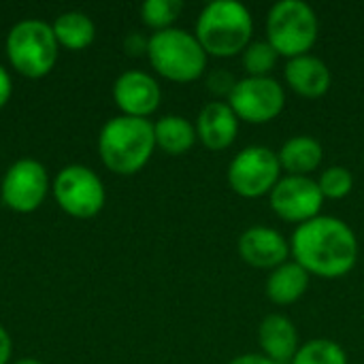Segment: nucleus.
<instances>
[{
    "label": "nucleus",
    "mask_w": 364,
    "mask_h": 364,
    "mask_svg": "<svg viewBox=\"0 0 364 364\" xmlns=\"http://www.w3.org/2000/svg\"><path fill=\"white\" fill-rule=\"evenodd\" d=\"M239 134V117L228 102L213 100L207 102L196 117V136L198 141L211 149L222 151L228 149Z\"/></svg>",
    "instance_id": "obj_14"
},
{
    "label": "nucleus",
    "mask_w": 364,
    "mask_h": 364,
    "mask_svg": "<svg viewBox=\"0 0 364 364\" xmlns=\"http://www.w3.org/2000/svg\"><path fill=\"white\" fill-rule=\"evenodd\" d=\"M51 28H53L58 43L68 49H83L96 36V26L92 17L81 11H66L58 15Z\"/></svg>",
    "instance_id": "obj_20"
},
{
    "label": "nucleus",
    "mask_w": 364,
    "mask_h": 364,
    "mask_svg": "<svg viewBox=\"0 0 364 364\" xmlns=\"http://www.w3.org/2000/svg\"><path fill=\"white\" fill-rule=\"evenodd\" d=\"M311 275L299 262H284L267 277V296L275 305H292L303 299Z\"/></svg>",
    "instance_id": "obj_18"
},
{
    "label": "nucleus",
    "mask_w": 364,
    "mask_h": 364,
    "mask_svg": "<svg viewBox=\"0 0 364 364\" xmlns=\"http://www.w3.org/2000/svg\"><path fill=\"white\" fill-rule=\"evenodd\" d=\"M258 346L273 363H292L299 352V331L284 314H269L258 326Z\"/></svg>",
    "instance_id": "obj_16"
},
{
    "label": "nucleus",
    "mask_w": 364,
    "mask_h": 364,
    "mask_svg": "<svg viewBox=\"0 0 364 364\" xmlns=\"http://www.w3.org/2000/svg\"><path fill=\"white\" fill-rule=\"evenodd\" d=\"M13 94V83H11V75L6 73V68L0 64V109L9 102Z\"/></svg>",
    "instance_id": "obj_26"
},
{
    "label": "nucleus",
    "mask_w": 364,
    "mask_h": 364,
    "mask_svg": "<svg viewBox=\"0 0 364 364\" xmlns=\"http://www.w3.org/2000/svg\"><path fill=\"white\" fill-rule=\"evenodd\" d=\"M235 83H237V79H235L230 73H226V70H215V73H211V77H209V81H207L209 90H211L213 94H218V96H230Z\"/></svg>",
    "instance_id": "obj_25"
},
{
    "label": "nucleus",
    "mask_w": 364,
    "mask_h": 364,
    "mask_svg": "<svg viewBox=\"0 0 364 364\" xmlns=\"http://www.w3.org/2000/svg\"><path fill=\"white\" fill-rule=\"evenodd\" d=\"M183 2L181 0H145L141 4V17L147 26L158 30L173 28V21L181 15Z\"/></svg>",
    "instance_id": "obj_23"
},
{
    "label": "nucleus",
    "mask_w": 364,
    "mask_h": 364,
    "mask_svg": "<svg viewBox=\"0 0 364 364\" xmlns=\"http://www.w3.org/2000/svg\"><path fill=\"white\" fill-rule=\"evenodd\" d=\"M228 364H277L271 358H267L264 354H241L237 358H232Z\"/></svg>",
    "instance_id": "obj_27"
},
{
    "label": "nucleus",
    "mask_w": 364,
    "mask_h": 364,
    "mask_svg": "<svg viewBox=\"0 0 364 364\" xmlns=\"http://www.w3.org/2000/svg\"><path fill=\"white\" fill-rule=\"evenodd\" d=\"M11 358V337L9 333L0 326V364H6Z\"/></svg>",
    "instance_id": "obj_28"
},
{
    "label": "nucleus",
    "mask_w": 364,
    "mask_h": 364,
    "mask_svg": "<svg viewBox=\"0 0 364 364\" xmlns=\"http://www.w3.org/2000/svg\"><path fill=\"white\" fill-rule=\"evenodd\" d=\"M237 252L243 262L254 269H277L288 262L290 241L271 226H250L237 241Z\"/></svg>",
    "instance_id": "obj_12"
},
{
    "label": "nucleus",
    "mask_w": 364,
    "mask_h": 364,
    "mask_svg": "<svg viewBox=\"0 0 364 364\" xmlns=\"http://www.w3.org/2000/svg\"><path fill=\"white\" fill-rule=\"evenodd\" d=\"M113 98L124 115L147 119L160 107L162 90L149 73L126 70L113 83Z\"/></svg>",
    "instance_id": "obj_13"
},
{
    "label": "nucleus",
    "mask_w": 364,
    "mask_h": 364,
    "mask_svg": "<svg viewBox=\"0 0 364 364\" xmlns=\"http://www.w3.org/2000/svg\"><path fill=\"white\" fill-rule=\"evenodd\" d=\"M147 58L162 77L177 83L196 81L207 68V51L196 34L183 28L154 32L147 38Z\"/></svg>",
    "instance_id": "obj_4"
},
{
    "label": "nucleus",
    "mask_w": 364,
    "mask_h": 364,
    "mask_svg": "<svg viewBox=\"0 0 364 364\" xmlns=\"http://www.w3.org/2000/svg\"><path fill=\"white\" fill-rule=\"evenodd\" d=\"M318 15L305 0H279L269 9L267 41L288 60L309 53L318 41Z\"/></svg>",
    "instance_id": "obj_5"
},
{
    "label": "nucleus",
    "mask_w": 364,
    "mask_h": 364,
    "mask_svg": "<svg viewBox=\"0 0 364 364\" xmlns=\"http://www.w3.org/2000/svg\"><path fill=\"white\" fill-rule=\"evenodd\" d=\"M269 205L275 215L290 224H305L320 215L324 196L316 179L301 175H286L269 194Z\"/></svg>",
    "instance_id": "obj_10"
},
{
    "label": "nucleus",
    "mask_w": 364,
    "mask_h": 364,
    "mask_svg": "<svg viewBox=\"0 0 364 364\" xmlns=\"http://www.w3.org/2000/svg\"><path fill=\"white\" fill-rule=\"evenodd\" d=\"M49 190V177L38 160L21 158L13 162L0 186L2 200L9 209L17 213H30L41 207Z\"/></svg>",
    "instance_id": "obj_11"
},
{
    "label": "nucleus",
    "mask_w": 364,
    "mask_h": 364,
    "mask_svg": "<svg viewBox=\"0 0 364 364\" xmlns=\"http://www.w3.org/2000/svg\"><path fill=\"white\" fill-rule=\"evenodd\" d=\"M156 149L154 124L145 117L117 115L111 117L98 136V151L105 166L117 175H134L141 171Z\"/></svg>",
    "instance_id": "obj_3"
},
{
    "label": "nucleus",
    "mask_w": 364,
    "mask_h": 364,
    "mask_svg": "<svg viewBox=\"0 0 364 364\" xmlns=\"http://www.w3.org/2000/svg\"><path fill=\"white\" fill-rule=\"evenodd\" d=\"M277 60L279 53L269 41H252L241 53V62L247 70V77H271V70L275 68Z\"/></svg>",
    "instance_id": "obj_22"
},
{
    "label": "nucleus",
    "mask_w": 364,
    "mask_h": 364,
    "mask_svg": "<svg viewBox=\"0 0 364 364\" xmlns=\"http://www.w3.org/2000/svg\"><path fill=\"white\" fill-rule=\"evenodd\" d=\"M228 186L243 198H260L282 179L277 151L267 145H250L235 154L226 171Z\"/></svg>",
    "instance_id": "obj_7"
},
{
    "label": "nucleus",
    "mask_w": 364,
    "mask_h": 364,
    "mask_svg": "<svg viewBox=\"0 0 364 364\" xmlns=\"http://www.w3.org/2000/svg\"><path fill=\"white\" fill-rule=\"evenodd\" d=\"M290 254L309 275L339 279L356 267L358 239L343 220L335 215H318L294 228L290 237Z\"/></svg>",
    "instance_id": "obj_1"
},
{
    "label": "nucleus",
    "mask_w": 364,
    "mask_h": 364,
    "mask_svg": "<svg viewBox=\"0 0 364 364\" xmlns=\"http://www.w3.org/2000/svg\"><path fill=\"white\" fill-rule=\"evenodd\" d=\"M228 105L239 119H245L247 124H267L284 111L286 92L273 77H243L237 79Z\"/></svg>",
    "instance_id": "obj_9"
},
{
    "label": "nucleus",
    "mask_w": 364,
    "mask_h": 364,
    "mask_svg": "<svg viewBox=\"0 0 364 364\" xmlns=\"http://www.w3.org/2000/svg\"><path fill=\"white\" fill-rule=\"evenodd\" d=\"M156 147L168 156H181L196 143V126L183 115H164L154 124Z\"/></svg>",
    "instance_id": "obj_19"
},
{
    "label": "nucleus",
    "mask_w": 364,
    "mask_h": 364,
    "mask_svg": "<svg viewBox=\"0 0 364 364\" xmlns=\"http://www.w3.org/2000/svg\"><path fill=\"white\" fill-rule=\"evenodd\" d=\"M318 186H320L324 198L339 200V198H346L352 192L354 177H352V173L346 166L335 164V166H328V168L322 171V175L318 179Z\"/></svg>",
    "instance_id": "obj_24"
},
{
    "label": "nucleus",
    "mask_w": 364,
    "mask_h": 364,
    "mask_svg": "<svg viewBox=\"0 0 364 364\" xmlns=\"http://www.w3.org/2000/svg\"><path fill=\"white\" fill-rule=\"evenodd\" d=\"M292 364H348V352L331 339H311L299 348Z\"/></svg>",
    "instance_id": "obj_21"
},
{
    "label": "nucleus",
    "mask_w": 364,
    "mask_h": 364,
    "mask_svg": "<svg viewBox=\"0 0 364 364\" xmlns=\"http://www.w3.org/2000/svg\"><path fill=\"white\" fill-rule=\"evenodd\" d=\"M284 79L290 90L303 98H320L331 90L333 83L328 64L314 53L290 58L284 68Z\"/></svg>",
    "instance_id": "obj_15"
},
{
    "label": "nucleus",
    "mask_w": 364,
    "mask_h": 364,
    "mask_svg": "<svg viewBox=\"0 0 364 364\" xmlns=\"http://www.w3.org/2000/svg\"><path fill=\"white\" fill-rule=\"evenodd\" d=\"M53 196L73 218H94L107 198L102 179L83 164H68L55 175Z\"/></svg>",
    "instance_id": "obj_8"
},
{
    "label": "nucleus",
    "mask_w": 364,
    "mask_h": 364,
    "mask_svg": "<svg viewBox=\"0 0 364 364\" xmlns=\"http://www.w3.org/2000/svg\"><path fill=\"white\" fill-rule=\"evenodd\" d=\"M15 364H43L41 360H36V358H21V360H17Z\"/></svg>",
    "instance_id": "obj_29"
},
{
    "label": "nucleus",
    "mask_w": 364,
    "mask_h": 364,
    "mask_svg": "<svg viewBox=\"0 0 364 364\" xmlns=\"http://www.w3.org/2000/svg\"><path fill=\"white\" fill-rule=\"evenodd\" d=\"M194 34L207 55L232 58L243 53L254 34L252 11L239 0L207 2L196 17Z\"/></svg>",
    "instance_id": "obj_2"
},
{
    "label": "nucleus",
    "mask_w": 364,
    "mask_h": 364,
    "mask_svg": "<svg viewBox=\"0 0 364 364\" xmlns=\"http://www.w3.org/2000/svg\"><path fill=\"white\" fill-rule=\"evenodd\" d=\"M279 158V166L282 171H286V175H301V177H309L324 158V149L322 143L309 134H296L290 136L282 149L277 151Z\"/></svg>",
    "instance_id": "obj_17"
},
{
    "label": "nucleus",
    "mask_w": 364,
    "mask_h": 364,
    "mask_svg": "<svg viewBox=\"0 0 364 364\" xmlns=\"http://www.w3.org/2000/svg\"><path fill=\"white\" fill-rule=\"evenodd\" d=\"M58 38L43 19H21L6 36V55L17 73L26 77L47 75L58 60Z\"/></svg>",
    "instance_id": "obj_6"
}]
</instances>
